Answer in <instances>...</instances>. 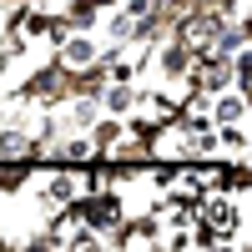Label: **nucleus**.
Returning a JSON list of instances; mask_svg holds the SVG:
<instances>
[{
  "label": "nucleus",
  "instance_id": "obj_1",
  "mask_svg": "<svg viewBox=\"0 0 252 252\" xmlns=\"http://www.w3.org/2000/svg\"><path fill=\"white\" fill-rule=\"evenodd\" d=\"M71 81H76V71L66 66V61H51L46 71H35L26 86H20V101H40V106H61V101H71Z\"/></svg>",
  "mask_w": 252,
  "mask_h": 252
},
{
  "label": "nucleus",
  "instance_id": "obj_2",
  "mask_svg": "<svg viewBox=\"0 0 252 252\" xmlns=\"http://www.w3.org/2000/svg\"><path fill=\"white\" fill-rule=\"evenodd\" d=\"M71 212L86 222V227H96V232H111V227L126 222V217H121V197L106 192V187H91V192H81V197L71 202Z\"/></svg>",
  "mask_w": 252,
  "mask_h": 252
},
{
  "label": "nucleus",
  "instance_id": "obj_3",
  "mask_svg": "<svg viewBox=\"0 0 252 252\" xmlns=\"http://www.w3.org/2000/svg\"><path fill=\"white\" fill-rule=\"evenodd\" d=\"M56 56L66 61L71 71H86V66H96V61H101V51H96V40H86L81 31H71L66 40H61V51H56Z\"/></svg>",
  "mask_w": 252,
  "mask_h": 252
},
{
  "label": "nucleus",
  "instance_id": "obj_4",
  "mask_svg": "<svg viewBox=\"0 0 252 252\" xmlns=\"http://www.w3.org/2000/svg\"><path fill=\"white\" fill-rule=\"evenodd\" d=\"M202 217L227 237V232L237 227V202H232V197H222V187H212V197H202Z\"/></svg>",
  "mask_w": 252,
  "mask_h": 252
},
{
  "label": "nucleus",
  "instance_id": "obj_5",
  "mask_svg": "<svg viewBox=\"0 0 252 252\" xmlns=\"http://www.w3.org/2000/svg\"><path fill=\"white\" fill-rule=\"evenodd\" d=\"M101 106H106L111 116H131L136 111V86H131V81H111L106 96H101Z\"/></svg>",
  "mask_w": 252,
  "mask_h": 252
},
{
  "label": "nucleus",
  "instance_id": "obj_6",
  "mask_svg": "<svg viewBox=\"0 0 252 252\" xmlns=\"http://www.w3.org/2000/svg\"><path fill=\"white\" fill-rule=\"evenodd\" d=\"M121 136H126V121H116V116H106V121H96V126H91V141H96V152H101V157H111Z\"/></svg>",
  "mask_w": 252,
  "mask_h": 252
},
{
  "label": "nucleus",
  "instance_id": "obj_7",
  "mask_svg": "<svg viewBox=\"0 0 252 252\" xmlns=\"http://www.w3.org/2000/svg\"><path fill=\"white\" fill-rule=\"evenodd\" d=\"M242 111H247V91H242V96H222L217 106H212V121H217V126H227V121H237Z\"/></svg>",
  "mask_w": 252,
  "mask_h": 252
},
{
  "label": "nucleus",
  "instance_id": "obj_8",
  "mask_svg": "<svg viewBox=\"0 0 252 252\" xmlns=\"http://www.w3.org/2000/svg\"><path fill=\"white\" fill-rule=\"evenodd\" d=\"M66 20H71V31L96 26V0H71V5H66Z\"/></svg>",
  "mask_w": 252,
  "mask_h": 252
},
{
  "label": "nucleus",
  "instance_id": "obj_9",
  "mask_svg": "<svg viewBox=\"0 0 252 252\" xmlns=\"http://www.w3.org/2000/svg\"><path fill=\"white\" fill-rule=\"evenodd\" d=\"M217 136H222V146H227V152H242V146H247V136L237 131V126H232V121H227V126H222V131H217Z\"/></svg>",
  "mask_w": 252,
  "mask_h": 252
},
{
  "label": "nucleus",
  "instance_id": "obj_10",
  "mask_svg": "<svg viewBox=\"0 0 252 252\" xmlns=\"http://www.w3.org/2000/svg\"><path fill=\"white\" fill-rule=\"evenodd\" d=\"M242 91H247V106H252V81H242Z\"/></svg>",
  "mask_w": 252,
  "mask_h": 252
},
{
  "label": "nucleus",
  "instance_id": "obj_11",
  "mask_svg": "<svg viewBox=\"0 0 252 252\" xmlns=\"http://www.w3.org/2000/svg\"><path fill=\"white\" fill-rule=\"evenodd\" d=\"M0 131H5V111H0Z\"/></svg>",
  "mask_w": 252,
  "mask_h": 252
}]
</instances>
